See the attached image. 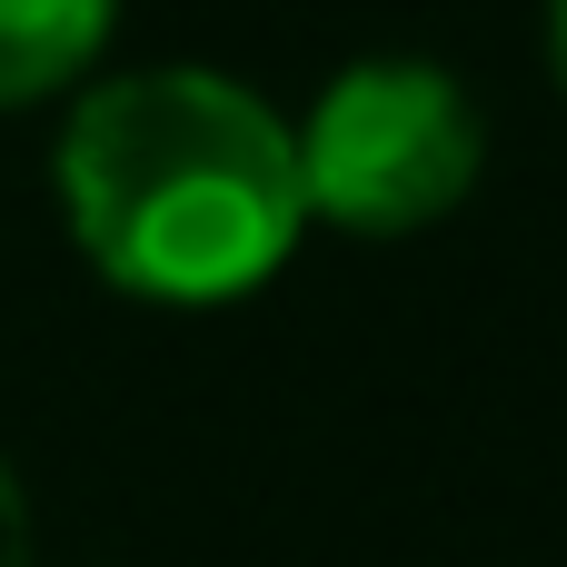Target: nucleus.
I'll list each match as a JSON object with an SVG mask.
<instances>
[{"label": "nucleus", "mask_w": 567, "mask_h": 567, "mask_svg": "<svg viewBox=\"0 0 567 567\" xmlns=\"http://www.w3.org/2000/svg\"><path fill=\"white\" fill-rule=\"evenodd\" d=\"M299 150V209L349 239H409L449 219L488 169V120L449 60L369 50L319 80V100L289 120Z\"/></svg>", "instance_id": "obj_2"}, {"label": "nucleus", "mask_w": 567, "mask_h": 567, "mask_svg": "<svg viewBox=\"0 0 567 567\" xmlns=\"http://www.w3.org/2000/svg\"><path fill=\"white\" fill-rule=\"evenodd\" d=\"M548 80L567 90V0H548Z\"/></svg>", "instance_id": "obj_5"}, {"label": "nucleus", "mask_w": 567, "mask_h": 567, "mask_svg": "<svg viewBox=\"0 0 567 567\" xmlns=\"http://www.w3.org/2000/svg\"><path fill=\"white\" fill-rule=\"evenodd\" d=\"M110 30H120V0H0V110L80 100Z\"/></svg>", "instance_id": "obj_3"}, {"label": "nucleus", "mask_w": 567, "mask_h": 567, "mask_svg": "<svg viewBox=\"0 0 567 567\" xmlns=\"http://www.w3.org/2000/svg\"><path fill=\"white\" fill-rule=\"evenodd\" d=\"M40 548V528H30V488H20V468L0 458V567H30Z\"/></svg>", "instance_id": "obj_4"}, {"label": "nucleus", "mask_w": 567, "mask_h": 567, "mask_svg": "<svg viewBox=\"0 0 567 567\" xmlns=\"http://www.w3.org/2000/svg\"><path fill=\"white\" fill-rule=\"evenodd\" d=\"M70 249L150 309H229L309 239L279 100L209 60L110 70L50 140Z\"/></svg>", "instance_id": "obj_1"}]
</instances>
